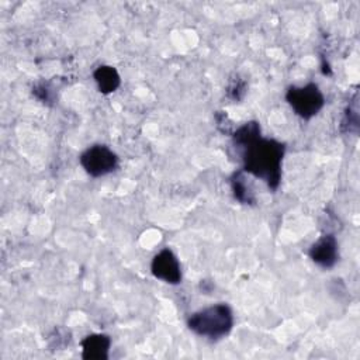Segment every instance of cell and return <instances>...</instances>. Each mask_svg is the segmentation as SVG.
Instances as JSON below:
<instances>
[{"instance_id": "6da1fadb", "label": "cell", "mask_w": 360, "mask_h": 360, "mask_svg": "<svg viewBox=\"0 0 360 360\" xmlns=\"http://www.w3.org/2000/svg\"><path fill=\"white\" fill-rule=\"evenodd\" d=\"M284 152V143L259 136L242 148L243 172L263 180L271 191H276L281 180Z\"/></svg>"}, {"instance_id": "3957f363", "label": "cell", "mask_w": 360, "mask_h": 360, "mask_svg": "<svg viewBox=\"0 0 360 360\" xmlns=\"http://www.w3.org/2000/svg\"><path fill=\"white\" fill-rule=\"evenodd\" d=\"M285 100L294 112L302 120H311L325 105V97L315 83H308L305 86H290L285 91Z\"/></svg>"}, {"instance_id": "30bf717a", "label": "cell", "mask_w": 360, "mask_h": 360, "mask_svg": "<svg viewBox=\"0 0 360 360\" xmlns=\"http://www.w3.org/2000/svg\"><path fill=\"white\" fill-rule=\"evenodd\" d=\"M231 183H232V191H233V195L236 200H239L242 204L255 202V197L240 173H236Z\"/></svg>"}, {"instance_id": "52a82bcc", "label": "cell", "mask_w": 360, "mask_h": 360, "mask_svg": "<svg viewBox=\"0 0 360 360\" xmlns=\"http://www.w3.org/2000/svg\"><path fill=\"white\" fill-rule=\"evenodd\" d=\"M111 339L104 333H93L82 340V357L84 360H107Z\"/></svg>"}, {"instance_id": "ba28073f", "label": "cell", "mask_w": 360, "mask_h": 360, "mask_svg": "<svg viewBox=\"0 0 360 360\" xmlns=\"http://www.w3.org/2000/svg\"><path fill=\"white\" fill-rule=\"evenodd\" d=\"M93 77L97 83L98 90L103 94H110V93L115 91L121 84V77H120L117 69L112 66H108V65L98 66L94 70Z\"/></svg>"}, {"instance_id": "7a4b0ae2", "label": "cell", "mask_w": 360, "mask_h": 360, "mask_svg": "<svg viewBox=\"0 0 360 360\" xmlns=\"http://www.w3.org/2000/svg\"><path fill=\"white\" fill-rule=\"evenodd\" d=\"M187 325L195 335L217 340L231 332L233 326V312L229 305L218 302L194 312L188 318Z\"/></svg>"}, {"instance_id": "5b68a950", "label": "cell", "mask_w": 360, "mask_h": 360, "mask_svg": "<svg viewBox=\"0 0 360 360\" xmlns=\"http://www.w3.org/2000/svg\"><path fill=\"white\" fill-rule=\"evenodd\" d=\"M150 271L156 278L167 284L174 285L181 281L180 263L176 255L169 248H165L158 255H155V257L152 259Z\"/></svg>"}, {"instance_id": "8992f818", "label": "cell", "mask_w": 360, "mask_h": 360, "mask_svg": "<svg viewBox=\"0 0 360 360\" xmlns=\"http://www.w3.org/2000/svg\"><path fill=\"white\" fill-rule=\"evenodd\" d=\"M311 260L322 269H332L339 260V245L332 233L321 236L308 252Z\"/></svg>"}, {"instance_id": "9c48e42d", "label": "cell", "mask_w": 360, "mask_h": 360, "mask_svg": "<svg viewBox=\"0 0 360 360\" xmlns=\"http://www.w3.org/2000/svg\"><path fill=\"white\" fill-rule=\"evenodd\" d=\"M260 135V124L257 121H249L245 122L243 125H240L232 135L233 138V145L236 148H243L248 143H250L252 141L257 139Z\"/></svg>"}, {"instance_id": "277c9868", "label": "cell", "mask_w": 360, "mask_h": 360, "mask_svg": "<svg viewBox=\"0 0 360 360\" xmlns=\"http://www.w3.org/2000/svg\"><path fill=\"white\" fill-rule=\"evenodd\" d=\"M80 165L91 177H101L114 172L118 166V156L105 145H93L80 155Z\"/></svg>"}]
</instances>
